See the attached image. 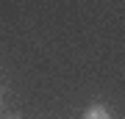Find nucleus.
Instances as JSON below:
<instances>
[{"label": "nucleus", "mask_w": 125, "mask_h": 119, "mask_svg": "<svg viewBox=\"0 0 125 119\" xmlns=\"http://www.w3.org/2000/svg\"><path fill=\"white\" fill-rule=\"evenodd\" d=\"M83 119H114V116L106 105H89L83 111Z\"/></svg>", "instance_id": "obj_1"}, {"label": "nucleus", "mask_w": 125, "mask_h": 119, "mask_svg": "<svg viewBox=\"0 0 125 119\" xmlns=\"http://www.w3.org/2000/svg\"><path fill=\"white\" fill-rule=\"evenodd\" d=\"M0 102H3V92H0Z\"/></svg>", "instance_id": "obj_3"}, {"label": "nucleus", "mask_w": 125, "mask_h": 119, "mask_svg": "<svg viewBox=\"0 0 125 119\" xmlns=\"http://www.w3.org/2000/svg\"><path fill=\"white\" fill-rule=\"evenodd\" d=\"M9 119H20V116H17V114H14V116H9Z\"/></svg>", "instance_id": "obj_2"}]
</instances>
